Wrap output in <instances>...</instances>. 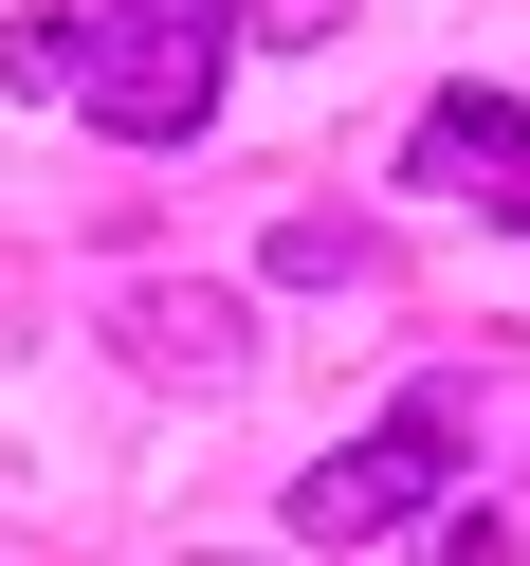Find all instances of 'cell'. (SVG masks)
<instances>
[{
  "label": "cell",
  "mask_w": 530,
  "mask_h": 566,
  "mask_svg": "<svg viewBox=\"0 0 530 566\" xmlns=\"http://www.w3.org/2000/svg\"><path fill=\"white\" fill-rule=\"evenodd\" d=\"M274 274H293V293H366L384 238H366V220H274Z\"/></svg>",
  "instance_id": "52a82bcc"
},
{
  "label": "cell",
  "mask_w": 530,
  "mask_h": 566,
  "mask_svg": "<svg viewBox=\"0 0 530 566\" xmlns=\"http://www.w3.org/2000/svg\"><path fill=\"white\" fill-rule=\"evenodd\" d=\"M111 347L147 384H238V366H257V311H238L220 274H128V293H111Z\"/></svg>",
  "instance_id": "277c9868"
},
{
  "label": "cell",
  "mask_w": 530,
  "mask_h": 566,
  "mask_svg": "<svg viewBox=\"0 0 530 566\" xmlns=\"http://www.w3.org/2000/svg\"><path fill=\"white\" fill-rule=\"evenodd\" d=\"M257 19H274V38H330V19H347V0H257Z\"/></svg>",
  "instance_id": "ba28073f"
},
{
  "label": "cell",
  "mask_w": 530,
  "mask_h": 566,
  "mask_svg": "<svg viewBox=\"0 0 530 566\" xmlns=\"http://www.w3.org/2000/svg\"><path fill=\"white\" fill-rule=\"evenodd\" d=\"M384 548H403V566H530V475H493V493L439 475L403 530H384Z\"/></svg>",
  "instance_id": "5b68a950"
},
{
  "label": "cell",
  "mask_w": 530,
  "mask_h": 566,
  "mask_svg": "<svg viewBox=\"0 0 530 566\" xmlns=\"http://www.w3.org/2000/svg\"><path fill=\"white\" fill-rule=\"evenodd\" d=\"M403 201H476V220H530V92H420L403 111Z\"/></svg>",
  "instance_id": "3957f363"
},
{
  "label": "cell",
  "mask_w": 530,
  "mask_h": 566,
  "mask_svg": "<svg viewBox=\"0 0 530 566\" xmlns=\"http://www.w3.org/2000/svg\"><path fill=\"white\" fill-rule=\"evenodd\" d=\"M220 74H238V0H92L55 111H92L111 147H201L220 128Z\"/></svg>",
  "instance_id": "6da1fadb"
},
{
  "label": "cell",
  "mask_w": 530,
  "mask_h": 566,
  "mask_svg": "<svg viewBox=\"0 0 530 566\" xmlns=\"http://www.w3.org/2000/svg\"><path fill=\"white\" fill-rule=\"evenodd\" d=\"M74 38H92V0H19V19H0V92H74Z\"/></svg>",
  "instance_id": "8992f818"
},
{
  "label": "cell",
  "mask_w": 530,
  "mask_h": 566,
  "mask_svg": "<svg viewBox=\"0 0 530 566\" xmlns=\"http://www.w3.org/2000/svg\"><path fill=\"white\" fill-rule=\"evenodd\" d=\"M439 475H476V402H457V384H403L366 439H330V457L293 475V548H384Z\"/></svg>",
  "instance_id": "7a4b0ae2"
}]
</instances>
